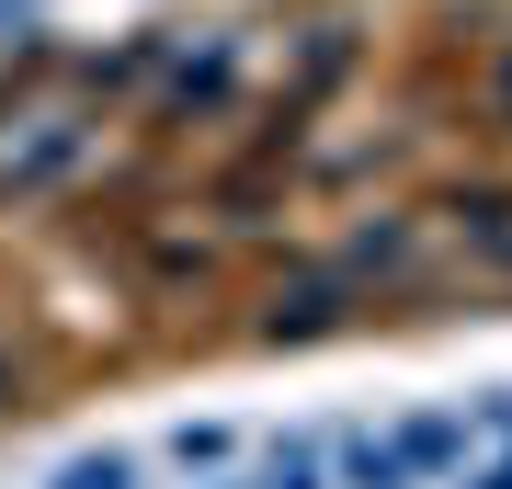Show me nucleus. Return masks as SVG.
<instances>
[{
  "mask_svg": "<svg viewBox=\"0 0 512 489\" xmlns=\"http://www.w3.org/2000/svg\"><path fill=\"white\" fill-rule=\"evenodd\" d=\"M376 444H387V467H399L410 489H433V478H456L467 455H478V410H467V399H456V410H399Z\"/></svg>",
  "mask_w": 512,
  "mask_h": 489,
  "instance_id": "f257e3e1",
  "label": "nucleus"
},
{
  "mask_svg": "<svg viewBox=\"0 0 512 489\" xmlns=\"http://www.w3.org/2000/svg\"><path fill=\"white\" fill-rule=\"evenodd\" d=\"M239 489H330V433H319V421L274 433V444L251 455V478H239Z\"/></svg>",
  "mask_w": 512,
  "mask_h": 489,
  "instance_id": "f03ea898",
  "label": "nucleus"
},
{
  "mask_svg": "<svg viewBox=\"0 0 512 489\" xmlns=\"http://www.w3.org/2000/svg\"><path fill=\"white\" fill-rule=\"evenodd\" d=\"M330 489H410V478L387 467V444H376V433H353V444H330Z\"/></svg>",
  "mask_w": 512,
  "mask_h": 489,
  "instance_id": "7ed1b4c3",
  "label": "nucleus"
},
{
  "mask_svg": "<svg viewBox=\"0 0 512 489\" xmlns=\"http://www.w3.org/2000/svg\"><path fill=\"white\" fill-rule=\"evenodd\" d=\"M46 489H148V478H137V455H126V444H103V455H69Z\"/></svg>",
  "mask_w": 512,
  "mask_h": 489,
  "instance_id": "20e7f679",
  "label": "nucleus"
},
{
  "mask_svg": "<svg viewBox=\"0 0 512 489\" xmlns=\"http://www.w3.org/2000/svg\"><path fill=\"white\" fill-rule=\"evenodd\" d=\"M228 455H239V444L217 433V421H183V433H171V467H194V478H205V467H228Z\"/></svg>",
  "mask_w": 512,
  "mask_h": 489,
  "instance_id": "39448f33",
  "label": "nucleus"
},
{
  "mask_svg": "<svg viewBox=\"0 0 512 489\" xmlns=\"http://www.w3.org/2000/svg\"><path fill=\"white\" fill-rule=\"evenodd\" d=\"M205 489H239V478H205Z\"/></svg>",
  "mask_w": 512,
  "mask_h": 489,
  "instance_id": "423d86ee",
  "label": "nucleus"
}]
</instances>
